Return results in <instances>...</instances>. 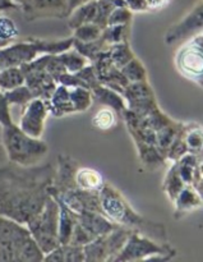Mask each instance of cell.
I'll return each mask as SVG.
<instances>
[{
    "label": "cell",
    "instance_id": "cell-35",
    "mask_svg": "<svg viewBox=\"0 0 203 262\" xmlns=\"http://www.w3.org/2000/svg\"><path fill=\"white\" fill-rule=\"evenodd\" d=\"M102 28L94 22L84 23L73 30V40L79 42H92L101 36Z\"/></svg>",
    "mask_w": 203,
    "mask_h": 262
},
{
    "label": "cell",
    "instance_id": "cell-18",
    "mask_svg": "<svg viewBox=\"0 0 203 262\" xmlns=\"http://www.w3.org/2000/svg\"><path fill=\"white\" fill-rule=\"evenodd\" d=\"M174 209H175V219H182L187 214L197 211L202 207V193L197 191L194 187L186 186L178 196L174 200Z\"/></svg>",
    "mask_w": 203,
    "mask_h": 262
},
{
    "label": "cell",
    "instance_id": "cell-5",
    "mask_svg": "<svg viewBox=\"0 0 203 262\" xmlns=\"http://www.w3.org/2000/svg\"><path fill=\"white\" fill-rule=\"evenodd\" d=\"M2 145L9 163L19 166L38 165L49 152L45 141L26 135L15 123L2 127Z\"/></svg>",
    "mask_w": 203,
    "mask_h": 262
},
{
    "label": "cell",
    "instance_id": "cell-16",
    "mask_svg": "<svg viewBox=\"0 0 203 262\" xmlns=\"http://www.w3.org/2000/svg\"><path fill=\"white\" fill-rule=\"evenodd\" d=\"M201 155L187 152L174 161L182 181L186 186H192L202 193V160Z\"/></svg>",
    "mask_w": 203,
    "mask_h": 262
},
{
    "label": "cell",
    "instance_id": "cell-33",
    "mask_svg": "<svg viewBox=\"0 0 203 262\" xmlns=\"http://www.w3.org/2000/svg\"><path fill=\"white\" fill-rule=\"evenodd\" d=\"M130 36V26L129 25H117V26H106L102 28L101 38L107 46L114 45V43L124 42L129 41Z\"/></svg>",
    "mask_w": 203,
    "mask_h": 262
},
{
    "label": "cell",
    "instance_id": "cell-42",
    "mask_svg": "<svg viewBox=\"0 0 203 262\" xmlns=\"http://www.w3.org/2000/svg\"><path fill=\"white\" fill-rule=\"evenodd\" d=\"M20 8L19 5L17 4L13 0H0V12H4V10H9V9H18Z\"/></svg>",
    "mask_w": 203,
    "mask_h": 262
},
{
    "label": "cell",
    "instance_id": "cell-38",
    "mask_svg": "<svg viewBox=\"0 0 203 262\" xmlns=\"http://www.w3.org/2000/svg\"><path fill=\"white\" fill-rule=\"evenodd\" d=\"M133 12H130L125 5L122 7H115L110 12L107 17L106 26H117V25H129L132 26Z\"/></svg>",
    "mask_w": 203,
    "mask_h": 262
},
{
    "label": "cell",
    "instance_id": "cell-3",
    "mask_svg": "<svg viewBox=\"0 0 203 262\" xmlns=\"http://www.w3.org/2000/svg\"><path fill=\"white\" fill-rule=\"evenodd\" d=\"M0 261L38 262L43 253L22 223L0 214Z\"/></svg>",
    "mask_w": 203,
    "mask_h": 262
},
{
    "label": "cell",
    "instance_id": "cell-40",
    "mask_svg": "<svg viewBox=\"0 0 203 262\" xmlns=\"http://www.w3.org/2000/svg\"><path fill=\"white\" fill-rule=\"evenodd\" d=\"M147 12H159L170 4L171 0H143Z\"/></svg>",
    "mask_w": 203,
    "mask_h": 262
},
{
    "label": "cell",
    "instance_id": "cell-45",
    "mask_svg": "<svg viewBox=\"0 0 203 262\" xmlns=\"http://www.w3.org/2000/svg\"><path fill=\"white\" fill-rule=\"evenodd\" d=\"M5 45H8V43H5V42H3V41H0V48H3V46H5Z\"/></svg>",
    "mask_w": 203,
    "mask_h": 262
},
{
    "label": "cell",
    "instance_id": "cell-30",
    "mask_svg": "<svg viewBox=\"0 0 203 262\" xmlns=\"http://www.w3.org/2000/svg\"><path fill=\"white\" fill-rule=\"evenodd\" d=\"M118 119H120V117L115 110L110 109L107 106H102L92 117V125L96 129L106 132V130H110L114 127H117Z\"/></svg>",
    "mask_w": 203,
    "mask_h": 262
},
{
    "label": "cell",
    "instance_id": "cell-13",
    "mask_svg": "<svg viewBox=\"0 0 203 262\" xmlns=\"http://www.w3.org/2000/svg\"><path fill=\"white\" fill-rule=\"evenodd\" d=\"M51 197L60 201L76 214H82L84 211L102 212L101 207H100L99 191H86V189L74 187L69 191Z\"/></svg>",
    "mask_w": 203,
    "mask_h": 262
},
{
    "label": "cell",
    "instance_id": "cell-37",
    "mask_svg": "<svg viewBox=\"0 0 203 262\" xmlns=\"http://www.w3.org/2000/svg\"><path fill=\"white\" fill-rule=\"evenodd\" d=\"M19 36V30L14 20L8 15H0V41L10 43Z\"/></svg>",
    "mask_w": 203,
    "mask_h": 262
},
{
    "label": "cell",
    "instance_id": "cell-39",
    "mask_svg": "<svg viewBox=\"0 0 203 262\" xmlns=\"http://www.w3.org/2000/svg\"><path fill=\"white\" fill-rule=\"evenodd\" d=\"M12 114H10V105L5 97L4 92L0 91V127H7L12 124Z\"/></svg>",
    "mask_w": 203,
    "mask_h": 262
},
{
    "label": "cell",
    "instance_id": "cell-12",
    "mask_svg": "<svg viewBox=\"0 0 203 262\" xmlns=\"http://www.w3.org/2000/svg\"><path fill=\"white\" fill-rule=\"evenodd\" d=\"M202 0H198L197 4L182 18L179 22L171 26L165 33V43L173 45L179 41L187 40L197 33L202 32L203 17H202Z\"/></svg>",
    "mask_w": 203,
    "mask_h": 262
},
{
    "label": "cell",
    "instance_id": "cell-43",
    "mask_svg": "<svg viewBox=\"0 0 203 262\" xmlns=\"http://www.w3.org/2000/svg\"><path fill=\"white\" fill-rule=\"evenodd\" d=\"M65 2H66V15H69L77 7L83 4V3L87 2V0H65Z\"/></svg>",
    "mask_w": 203,
    "mask_h": 262
},
{
    "label": "cell",
    "instance_id": "cell-20",
    "mask_svg": "<svg viewBox=\"0 0 203 262\" xmlns=\"http://www.w3.org/2000/svg\"><path fill=\"white\" fill-rule=\"evenodd\" d=\"M92 95H94V101H97L102 106H107L110 109L115 110L120 118L123 113L127 110V104L120 92L110 89L102 83H97L91 89Z\"/></svg>",
    "mask_w": 203,
    "mask_h": 262
},
{
    "label": "cell",
    "instance_id": "cell-4",
    "mask_svg": "<svg viewBox=\"0 0 203 262\" xmlns=\"http://www.w3.org/2000/svg\"><path fill=\"white\" fill-rule=\"evenodd\" d=\"M73 48V37L61 40L27 37L0 48V71L9 67H22L42 54H60Z\"/></svg>",
    "mask_w": 203,
    "mask_h": 262
},
{
    "label": "cell",
    "instance_id": "cell-25",
    "mask_svg": "<svg viewBox=\"0 0 203 262\" xmlns=\"http://www.w3.org/2000/svg\"><path fill=\"white\" fill-rule=\"evenodd\" d=\"M97 12V4L96 0H87L83 4L77 7L71 14L68 15V26L71 30L79 27V26L84 25V23L94 22L95 17H96Z\"/></svg>",
    "mask_w": 203,
    "mask_h": 262
},
{
    "label": "cell",
    "instance_id": "cell-27",
    "mask_svg": "<svg viewBox=\"0 0 203 262\" xmlns=\"http://www.w3.org/2000/svg\"><path fill=\"white\" fill-rule=\"evenodd\" d=\"M202 127L197 123H186L183 130V140L187 146L188 152L202 155L203 140H202Z\"/></svg>",
    "mask_w": 203,
    "mask_h": 262
},
{
    "label": "cell",
    "instance_id": "cell-34",
    "mask_svg": "<svg viewBox=\"0 0 203 262\" xmlns=\"http://www.w3.org/2000/svg\"><path fill=\"white\" fill-rule=\"evenodd\" d=\"M120 71H122L123 76L125 77L128 83L147 81V69H146V67L143 66V63L137 58V56L130 59Z\"/></svg>",
    "mask_w": 203,
    "mask_h": 262
},
{
    "label": "cell",
    "instance_id": "cell-2",
    "mask_svg": "<svg viewBox=\"0 0 203 262\" xmlns=\"http://www.w3.org/2000/svg\"><path fill=\"white\" fill-rule=\"evenodd\" d=\"M99 200L102 214L114 224L130 232L147 235L157 242H168V230L165 225L138 214L123 196L122 192L110 183H104L100 188Z\"/></svg>",
    "mask_w": 203,
    "mask_h": 262
},
{
    "label": "cell",
    "instance_id": "cell-21",
    "mask_svg": "<svg viewBox=\"0 0 203 262\" xmlns=\"http://www.w3.org/2000/svg\"><path fill=\"white\" fill-rule=\"evenodd\" d=\"M54 199V197H53ZM55 200V199H54ZM59 205V222H58V241L59 245H66L69 243L73 233L74 227L77 224V214L71 209L61 204L60 201L55 200Z\"/></svg>",
    "mask_w": 203,
    "mask_h": 262
},
{
    "label": "cell",
    "instance_id": "cell-29",
    "mask_svg": "<svg viewBox=\"0 0 203 262\" xmlns=\"http://www.w3.org/2000/svg\"><path fill=\"white\" fill-rule=\"evenodd\" d=\"M25 84V73L20 67H9L0 71V91H9Z\"/></svg>",
    "mask_w": 203,
    "mask_h": 262
},
{
    "label": "cell",
    "instance_id": "cell-11",
    "mask_svg": "<svg viewBox=\"0 0 203 262\" xmlns=\"http://www.w3.org/2000/svg\"><path fill=\"white\" fill-rule=\"evenodd\" d=\"M49 113L48 104L45 100L35 97L23 106L18 127L26 133L35 138H41L45 130V123Z\"/></svg>",
    "mask_w": 203,
    "mask_h": 262
},
{
    "label": "cell",
    "instance_id": "cell-26",
    "mask_svg": "<svg viewBox=\"0 0 203 262\" xmlns=\"http://www.w3.org/2000/svg\"><path fill=\"white\" fill-rule=\"evenodd\" d=\"M106 54L110 63L118 69H122L130 59L136 56L132 48H130L129 41H124V42L110 45L109 48L106 49Z\"/></svg>",
    "mask_w": 203,
    "mask_h": 262
},
{
    "label": "cell",
    "instance_id": "cell-7",
    "mask_svg": "<svg viewBox=\"0 0 203 262\" xmlns=\"http://www.w3.org/2000/svg\"><path fill=\"white\" fill-rule=\"evenodd\" d=\"M58 222L59 205L53 197H50L43 209L26 224L43 256L59 246Z\"/></svg>",
    "mask_w": 203,
    "mask_h": 262
},
{
    "label": "cell",
    "instance_id": "cell-22",
    "mask_svg": "<svg viewBox=\"0 0 203 262\" xmlns=\"http://www.w3.org/2000/svg\"><path fill=\"white\" fill-rule=\"evenodd\" d=\"M43 261H58V262H84V252L82 246L59 245L49 253L43 256Z\"/></svg>",
    "mask_w": 203,
    "mask_h": 262
},
{
    "label": "cell",
    "instance_id": "cell-24",
    "mask_svg": "<svg viewBox=\"0 0 203 262\" xmlns=\"http://www.w3.org/2000/svg\"><path fill=\"white\" fill-rule=\"evenodd\" d=\"M134 143L138 151V156H140L141 161H142V164L147 169L155 170V169L160 168L161 165H164L166 163V159L164 156V154L155 145H148V143L143 142Z\"/></svg>",
    "mask_w": 203,
    "mask_h": 262
},
{
    "label": "cell",
    "instance_id": "cell-23",
    "mask_svg": "<svg viewBox=\"0 0 203 262\" xmlns=\"http://www.w3.org/2000/svg\"><path fill=\"white\" fill-rule=\"evenodd\" d=\"M74 182H76V187L86 189V191H100V188L105 183L100 171H97L96 169L82 168V166H78L76 170Z\"/></svg>",
    "mask_w": 203,
    "mask_h": 262
},
{
    "label": "cell",
    "instance_id": "cell-28",
    "mask_svg": "<svg viewBox=\"0 0 203 262\" xmlns=\"http://www.w3.org/2000/svg\"><path fill=\"white\" fill-rule=\"evenodd\" d=\"M69 96L76 114L87 112L94 104V95L88 87H69Z\"/></svg>",
    "mask_w": 203,
    "mask_h": 262
},
{
    "label": "cell",
    "instance_id": "cell-14",
    "mask_svg": "<svg viewBox=\"0 0 203 262\" xmlns=\"http://www.w3.org/2000/svg\"><path fill=\"white\" fill-rule=\"evenodd\" d=\"M78 163L66 155L58 156V166L54 171L53 183L50 187L51 196H56L76 187L74 174L78 169Z\"/></svg>",
    "mask_w": 203,
    "mask_h": 262
},
{
    "label": "cell",
    "instance_id": "cell-10",
    "mask_svg": "<svg viewBox=\"0 0 203 262\" xmlns=\"http://www.w3.org/2000/svg\"><path fill=\"white\" fill-rule=\"evenodd\" d=\"M127 109L140 115H146L159 107L155 92L147 81L128 83L122 91Z\"/></svg>",
    "mask_w": 203,
    "mask_h": 262
},
{
    "label": "cell",
    "instance_id": "cell-41",
    "mask_svg": "<svg viewBox=\"0 0 203 262\" xmlns=\"http://www.w3.org/2000/svg\"><path fill=\"white\" fill-rule=\"evenodd\" d=\"M124 4L130 12L133 13H145L147 12L143 0H124Z\"/></svg>",
    "mask_w": 203,
    "mask_h": 262
},
{
    "label": "cell",
    "instance_id": "cell-19",
    "mask_svg": "<svg viewBox=\"0 0 203 262\" xmlns=\"http://www.w3.org/2000/svg\"><path fill=\"white\" fill-rule=\"evenodd\" d=\"M46 104H48L49 113L55 118L76 114L71 96H69V87L63 86V84H56L50 99L46 100Z\"/></svg>",
    "mask_w": 203,
    "mask_h": 262
},
{
    "label": "cell",
    "instance_id": "cell-44",
    "mask_svg": "<svg viewBox=\"0 0 203 262\" xmlns=\"http://www.w3.org/2000/svg\"><path fill=\"white\" fill-rule=\"evenodd\" d=\"M13 2H15V3H17V4L20 7V3H22V0H13Z\"/></svg>",
    "mask_w": 203,
    "mask_h": 262
},
{
    "label": "cell",
    "instance_id": "cell-8",
    "mask_svg": "<svg viewBox=\"0 0 203 262\" xmlns=\"http://www.w3.org/2000/svg\"><path fill=\"white\" fill-rule=\"evenodd\" d=\"M202 32L187 38L175 54V67L184 78L202 84L203 49Z\"/></svg>",
    "mask_w": 203,
    "mask_h": 262
},
{
    "label": "cell",
    "instance_id": "cell-15",
    "mask_svg": "<svg viewBox=\"0 0 203 262\" xmlns=\"http://www.w3.org/2000/svg\"><path fill=\"white\" fill-rule=\"evenodd\" d=\"M20 8L28 20L66 15L65 0H23Z\"/></svg>",
    "mask_w": 203,
    "mask_h": 262
},
{
    "label": "cell",
    "instance_id": "cell-6",
    "mask_svg": "<svg viewBox=\"0 0 203 262\" xmlns=\"http://www.w3.org/2000/svg\"><path fill=\"white\" fill-rule=\"evenodd\" d=\"M176 256V250L169 242L161 243L141 233L130 232L127 242L112 262L168 261Z\"/></svg>",
    "mask_w": 203,
    "mask_h": 262
},
{
    "label": "cell",
    "instance_id": "cell-31",
    "mask_svg": "<svg viewBox=\"0 0 203 262\" xmlns=\"http://www.w3.org/2000/svg\"><path fill=\"white\" fill-rule=\"evenodd\" d=\"M186 187V183L182 181L181 176L178 173V169H176L175 163H173L171 168L169 169L168 173H166L165 179H164L163 183V189L165 192L166 197L170 200L171 202H174L175 197L178 196L179 192Z\"/></svg>",
    "mask_w": 203,
    "mask_h": 262
},
{
    "label": "cell",
    "instance_id": "cell-17",
    "mask_svg": "<svg viewBox=\"0 0 203 262\" xmlns=\"http://www.w3.org/2000/svg\"><path fill=\"white\" fill-rule=\"evenodd\" d=\"M77 223L91 238V242L117 227V224L110 222L102 212L99 211H84L82 214H77Z\"/></svg>",
    "mask_w": 203,
    "mask_h": 262
},
{
    "label": "cell",
    "instance_id": "cell-9",
    "mask_svg": "<svg viewBox=\"0 0 203 262\" xmlns=\"http://www.w3.org/2000/svg\"><path fill=\"white\" fill-rule=\"evenodd\" d=\"M130 230L117 227L106 234L96 238L92 242L83 246L84 261L86 262H105L114 261L115 256L119 253L124 243L127 242Z\"/></svg>",
    "mask_w": 203,
    "mask_h": 262
},
{
    "label": "cell",
    "instance_id": "cell-32",
    "mask_svg": "<svg viewBox=\"0 0 203 262\" xmlns=\"http://www.w3.org/2000/svg\"><path fill=\"white\" fill-rule=\"evenodd\" d=\"M56 55H58L59 60H60V63L63 64L68 73H76V72L81 71L83 67H86L89 63L82 54H79L73 48L60 54H56Z\"/></svg>",
    "mask_w": 203,
    "mask_h": 262
},
{
    "label": "cell",
    "instance_id": "cell-36",
    "mask_svg": "<svg viewBox=\"0 0 203 262\" xmlns=\"http://www.w3.org/2000/svg\"><path fill=\"white\" fill-rule=\"evenodd\" d=\"M4 92L5 97H7L9 105H17V106H25L27 102H30L31 100L35 99V95L33 92L28 89L26 84H22L19 87H15V89L9 90V91H3Z\"/></svg>",
    "mask_w": 203,
    "mask_h": 262
},
{
    "label": "cell",
    "instance_id": "cell-1",
    "mask_svg": "<svg viewBox=\"0 0 203 262\" xmlns=\"http://www.w3.org/2000/svg\"><path fill=\"white\" fill-rule=\"evenodd\" d=\"M54 171L51 164L0 166V214L27 224L51 197Z\"/></svg>",
    "mask_w": 203,
    "mask_h": 262
}]
</instances>
